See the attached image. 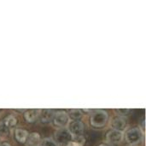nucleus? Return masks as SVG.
I'll use <instances>...</instances> for the list:
<instances>
[{
  "mask_svg": "<svg viewBox=\"0 0 146 146\" xmlns=\"http://www.w3.org/2000/svg\"><path fill=\"white\" fill-rule=\"evenodd\" d=\"M108 113L104 110H97L91 116V124L95 127H104L108 121Z\"/></svg>",
  "mask_w": 146,
  "mask_h": 146,
  "instance_id": "1",
  "label": "nucleus"
},
{
  "mask_svg": "<svg viewBox=\"0 0 146 146\" xmlns=\"http://www.w3.org/2000/svg\"><path fill=\"white\" fill-rule=\"evenodd\" d=\"M143 139V133L139 128H132L126 133V140L130 145H138Z\"/></svg>",
  "mask_w": 146,
  "mask_h": 146,
  "instance_id": "2",
  "label": "nucleus"
},
{
  "mask_svg": "<svg viewBox=\"0 0 146 146\" xmlns=\"http://www.w3.org/2000/svg\"><path fill=\"white\" fill-rule=\"evenodd\" d=\"M55 139L56 143L60 145H67L68 142L72 141L73 136L67 128L62 127L55 133Z\"/></svg>",
  "mask_w": 146,
  "mask_h": 146,
  "instance_id": "3",
  "label": "nucleus"
},
{
  "mask_svg": "<svg viewBox=\"0 0 146 146\" xmlns=\"http://www.w3.org/2000/svg\"><path fill=\"white\" fill-rule=\"evenodd\" d=\"M68 130L71 133V135L74 138H79L82 137L83 132H84V125L81 121H72L68 124Z\"/></svg>",
  "mask_w": 146,
  "mask_h": 146,
  "instance_id": "4",
  "label": "nucleus"
},
{
  "mask_svg": "<svg viewBox=\"0 0 146 146\" xmlns=\"http://www.w3.org/2000/svg\"><path fill=\"white\" fill-rule=\"evenodd\" d=\"M53 122L56 126L60 127H64L68 124L69 118L68 116V114L63 111H58L56 114L53 115Z\"/></svg>",
  "mask_w": 146,
  "mask_h": 146,
  "instance_id": "5",
  "label": "nucleus"
},
{
  "mask_svg": "<svg viewBox=\"0 0 146 146\" xmlns=\"http://www.w3.org/2000/svg\"><path fill=\"white\" fill-rule=\"evenodd\" d=\"M123 139V133L122 132L116 131V130H112L108 133L106 136V140L109 144L112 145H117L120 144L122 141Z\"/></svg>",
  "mask_w": 146,
  "mask_h": 146,
  "instance_id": "6",
  "label": "nucleus"
},
{
  "mask_svg": "<svg viewBox=\"0 0 146 146\" xmlns=\"http://www.w3.org/2000/svg\"><path fill=\"white\" fill-rule=\"evenodd\" d=\"M53 115H54V113L50 110H42L38 111V117L41 122L46 123V122H49L52 119Z\"/></svg>",
  "mask_w": 146,
  "mask_h": 146,
  "instance_id": "7",
  "label": "nucleus"
},
{
  "mask_svg": "<svg viewBox=\"0 0 146 146\" xmlns=\"http://www.w3.org/2000/svg\"><path fill=\"white\" fill-rule=\"evenodd\" d=\"M127 127V122L124 119L119 117V118H116L115 120L112 121L111 122V127L114 129V130H116V131H123Z\"/></svg>",
  "mask_w": 146,
  "mask_h": 146,
  "instance_id": "8",
  "label": "nucleus"
},
{
  "mask_svg": "<svg viewBox=\"0 0 146 146\" xmlns=\"http://www.w3.org/2000/svg\"><path fill=\"white\" fill-rule=\"evenodd\" d=\"M17 123V120L15 116L13 115H9L7 117H5L1 122H0V125H2L3 127L9 129L10 127H14L15 124Z\"/></svg>",
  "mask_w": 146,
  "mask_h": 146,
  "instance_id": "9",
  "label": "nucleus"
},
{
  "mask_svg": "<svg viewBox=\"0 0 146 146\" xmlns=\"http://www.w3.org/2000/svg\"><path fill=\"white\" fill-rule=\"evenodd\" d=\"M26 141L28 146H36L40 141V136L38 133H31L29 136H27Z\"/></svg>",
  "mask_w": 146,
  "mask_h": 146,
  "instance_id": "10",
  "label": "nucleus"
},
{
  "mask_svg": "<svg viewBox=\"0 0 146 146\" xmlns=\"http://www.w3.org/2000/svg\"><path fill=\"white\" fill-rule=\"evenodd\" d=\"M15 139H17L18 142L20 143H24L27 140V138L28 136V133L26 130L23 129H16L15 131Z\"/></svg>",
  "mask_w": 146,
  "mask_h": 146,
  "instance_id": "11",
  "label": "nucleus"
},
{
  "mask_svg": "<svg viewBox=\"0 0 146 146\" xmlns=\"http://www.w3.org/2000/svg\"><path fill=\"white\" fill-rule=\"evenodd\" d=\"M38 110H29L25 113V118L28 122H33L38 118Z\"/></svg>",
  "mask_w": 146,
  "mask_h": 146,
  "instance_id": "12",
  "label": "nucleus"
},
{
  "mask_svg": "<svg viewBox=\"0 0 146 146\" xmlns=\"http://www.w3.org/2000/svg\"><path fill=\"white\" fill-rule=\"evenodd\" d=\"M68 118L73 119V121H78L81 117V111L79 110H71L68 114Z\"/></svg>",
  "mask_w": 146,
  "mask_h": 146,
  "instance_id": "13",
  "label": "nucleus"
},
{
  "mask_svg": "<svg viewBox=\"0 0 146 146\" xmlns=\"http://www.w3.org/2000/svg\"><path fill=\"white\" fill-rule=\"evenodd\" d=\"M41 146H57V145L51 139H44L41 142Z\"/></svg>",
  "mask_w": 146,
  "mask_h": 146,
  "instance_id": "14",
  "label": "nucleus"
},
{
  "mask_svg": "<svg viewBox=\"0 0 146 146\" xmlns=\"http://www.w3.org/2000/svg\"><path fill=\"white\" fill-rule=\"evenodd\" d=\"M66 146H81V145L77 143V142H75V141H70V142H68L66 145Z\"/></svg>",
  "mask_w": 146,
  "mask_h": 146,
  "instance_id": "15",
  "label": "nucleus"
},
{
  "mask_svg": "<svg viewBox=\"0 0 146 146\" xmlns=\"http://www.w3.org/2000/svg\"><path fill=\"white\" fill-rule=\"evenodd\" d=\"M129 112V110H118V113L119 114H121V115H126Z\"/></svg>",
  "mask_w": 146,
  "mask_h": 146,
  "instance_id": "16",
  "label": "nucleus"
},
{
  "mask_svg": "<svg viewBox=\"0 0 146 146\" xmlns=\"http://www.w3.org/2000/svg\"><path fill=\"white\" fill-rule=\"evenodd\" d=\"M0 146H10L8 143H3V144H1Z\"/></svg>",
  "mask_w": 146,
  "mask_h": 146,
  "instance_id": "17",
  "label": "nucleus"
},
{
  "mask_svg": "<svg viewBox=\"0 0 146 146\" xmlns=\"http://www.w3.org/2000/svg\"><path fill=\"white\" fill-rule=\"evenodd\" d=\"M99 146H110V145H104H104H99Z\"/></svg>",
  "mask_w": 146,
  "mask_h": 146,
  "instance_id": "18",
  "label": "nucleus"
}]
</instances>
